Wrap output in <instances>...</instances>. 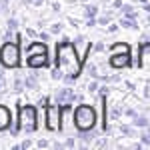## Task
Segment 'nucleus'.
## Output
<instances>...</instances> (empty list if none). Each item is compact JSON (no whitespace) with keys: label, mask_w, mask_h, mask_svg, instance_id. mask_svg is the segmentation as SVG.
<instances>
[{"label":"nucleus","mask_w":150,"mask_h":150,"mask_svg":"<svg viewBox=\"0 0 150 150\" xmlns=\"http://www.w3.org/2000/svg\"><path fill=\"white\" fill-rule=\"evenodd\" d=\"M54 64H58L60 68L64 70V72H68V74L80 76L82 60L78 56V52H76L74 42H70L68 38H64L62 42H58L56 44V62Z\"/></svg>","instance_id":"f257e3e1"},{"label":"nucleus","mask_w":150,"mask_h":150,"mask_svg":"<svg viewBox=\"0 0 150 150\" xmlns=\"http://www.w3.org/2000/svg\"><path fill=\"white\" fill-rule=\"evenodd\" d=\"M36 128H38V110H36V106L20 102L18 104V122H16V126H10V134L16 136L20 130L30 134Z\"/></svg>","instance_id":"f03ea898"},{"label":"nucleus","mask_w":150,"mask_h":150,"mask_svg":"<svg viewBox=\"0 0 150 150\" xmlns=\"http://www.w3.org/2000/svg\"><path fill=\"white\" fill-rule=\"evenodd\" d=\"M96 110L90 104H78L74 108V122H76V130H92L96 126Z\"/></svg>","instance_id":"7ed1b4c3"},{"label":"nucleus","mask_w":150,"mask_h":150,"mask_svg":"<svg viewBox=\"0 0 150 150\" xmlns=\"http://www.w3.org/2000/svg\"><path fill=\"white\" fill-rule=\"evenodd\" d=\"M0 64L4 68H18L20 66V44L16 40H6L0 48Z\"/></svg>","instance_id":"20e7f679"},{"label":"nucleus","mask_w":150,"mask_h":150,"mask_svg":"<svg viewBox=\"0 0 150 150\" xmlns=\"http://www.w3.org/2000/svg\"><path fill=\"white\" fill-rule=\"evenodd\" d=\"M44 110H46V128L48 130H60V124H62V106L60 104H48Z\"/></svg>","instance_id":"39448f33"},{"label":"nucleus","mask_w":150,"mask_h":150,"mask_svg":"<svg viewBox=\"0 0 150 150\" xmlns=\"http://www.w3.org/2000/svg\"><path fill=\"white\" fill-rule=\"evenodd\" d=\"M108 64L110 68H128L132 66V58H130V52H112V56L108 58Z\"/></svg>","instance_id":"423d86ee"},{"label":"nucleus","mask_w":150,"mask_h":150,"mask_svg":"<svg viewBox=\"0 0 150 150\" xmlns=\"http://www.w3.org/2000/svg\"><path fill=\"white\" fill-rule=\"evenodd\" d=\"M76 128V122H74V110L70 104H64L62 106V124H60V130L62 132H70V128Z\"/></svg>","instance_id":"0eeeda50"},{"label":"nucleus","mask_w":150,"mask_h":150,"mask_svg":"<svg viewBox=\"0 0 150 150\" xmlns=\"http://www.w3.org/2000/svg\"><path fill=\"white\" fill-rule=\"evenodd\" d=\"M138 68L150 70V42H142L138 48V60H136Z\"/></svg>","instance_id":"6e6552de"},{"label":"nucleus","mask_w":150,"mask_h":150,"mask_svg":"<svg viewBox=\"0 0 150 150\" xmlns=\"http://www.w3.org/2000/svg\"><path fill=\"white\" fill-rule=\"evenodd\" d=\"M54 100H56V104L64 106V104H72L74 100H78V94H74L72 88H60L54 96Z\"/></svg>","instance_id":"1a4fd4ad"},{"label":"nucleus","mask_w":150,"mask_h":150,"mask_svg":"<svg viewBox=\"0 0 150 150\" xmlns=\"http://www.w3.org/2000/svg\"><path fill=\"white\" fill-rule=\"evenodd\" d=\"M26 64L28 68H46L48 66V52H42V54H32V56H26Z\"/></svg>","instance_id":"9d476101"},{"label":"nucleus","mask_w":150,"mask_h":150,"mask_svg":"<svg viewBox=\"0 0 150 150\" xmlns=\"http://www.w3.org/2000/svg\"><path fill=\"white\" fill-rule=\"evenodd\" d=\"M72 42H74V46H76V52H78L80 60L86 62V60H88V52H90V48H92V42H90V40L86 42V38H82V36H78V38L72 40Z\"/></svg>","instance_id":"9b49d317"},{"label":"nucleus","mask_w":150,"mask_h":150,"mask_svg":"<svg viewBox=\"0 0 150 150\" xmlns=\"http://www.w3.org/2000/svg\"><path fill=\"white\" fill-rule=\"evenodd\" d=\"M12 126V112L8 106H4V104H0V132H4V130H10Z\"/></svg>","instance_id":"f8f14e48"},{"label":"nucleus","mask_w":150,"mask_h":150,"mask_svg":"<svg viewBox=\"0 0 150 150\" xmlns=\"http://www.w3.org/2000/svg\"><path fill=\"white\" fill-rule=\"evenodd\" d=\"M42 52H48L46 42H44V40H40V42H30V44L26 46V50H24V54H26V56H32V54H42Z\"/></svg>","instance_id":"ddd939ff"},{"label":"nucleus","mask_w":150,"mask_h":150,"mask_svg":"<svg viewBox=\"0 0 150 150\" xmlns=\"http://www.w3.org/2000/svg\"><path fill=\"white\" fill-rule=\"evenodd\" d=\"M132 124H134L136 128H142V130H144V128L150 126V116H142V114H140V116H134Z\"/></svg>","instance_id":"4468645a"},{"label":"nucleus","mask_w":150,"mask_h":150,"mask_svg":"<svg viewBox=\"0 0 150 150\" xmlns=\"http://www.w3.org/2000/svg\"><path fill=\"white\" fill-rule=\"evenodd\" d=\"M110 52H130V44L128 42H114L110 46Z\"/></svg>","instance_id":"2eb2a0df"},{"label":"nucleus","mask_w":150,"mask_h":150,"mask_svg":"<svg viewBox=\"0 0 150 150\" xmlns=\"http://www.w3.org/2000/svg\"><path fill=\"white\" fill-rule=\"evenodd\" d=\"M120 26H124V28H130V30H136V28H138V24H136V18H128V16L120 18Z\"/></svg>","instance_id":"dca6fc26"},{"label":"nucleus","mask_w":150,"mask_h":150,"mask_svg":"<svg viewBox=\"0 0 150 150\" xmlns=\"http://www.w3.org/2000/svg\"><path fill=\"white\" fill-rule=\"evenodd\" d=\"M24 86H26V88H30V90L38 88V76H36V74H30V76H26V78H24Z\"/></svg>","instance_id":"f3484780"},{"label":"nucleus","mask_w":150,"mask_h":150,"mask_svg":"<svg viewBox=\"0 0 150 150\" xmlns=\"http://www.w3.org/2000/svg\"><path fill=\"white\" fill-rule=\"evenodd\" d=\"M120 114H124V110L120 108V104H110V120H118Z\"/></svg>","instance_id":"a211bd4d"},{"label":"nucleus","mask_w":150,"mask_h":150,"mask_svg":"<svg viewBox=\"0 0 150 150\" xmlns=\"http://www.w3.org/2000/svg\"><path fill=\"white\" fill-rule=\"evenodd\" d=\"M120 12H122L124 16H128V18H138V16H136V10H134V6H132V4H122Z\"/></svg>","instance_id":"6ab92c4d"},{"label":"nucleus","mask_w":150,"mask_h":150,"mask_svg":"<svg viewBox=\"0 0 150 150\" xmlns=\"http://www.w3.org/2000/svg\"><path fill=\"white\" fill-rule=\"evenodd\" d=\"M64 74H66V72L60 68L58 64H54V68H52V72H50V78H52V80H62V78H64Z\"/></svg>","instance_id":"aec40b11"},{"label":"nucleus","mask_w":150,"mask_h":150,"mask_svg":"<svg viewBox=\"0 0 150 150\" xmlns=\"http://www.w3.org/2000/svg\"><path fill=\"white\" fill-rule=\"evenodd\" d=\"M84 14H86V18H92L98 14V6L96 4H88V6H84Z\"/></svg>","instance_id":"412c9836"},{"label":"nucleus","mask_w":150,"mask_h":150,"mask_svg":"<svg viewBox=\"0 0 150 150\" xmlns=\"http://www.w3.org/2000/svg\"><path fill=\"white\" fill-rule=\"evenodd\" d=\"M140 142H142L144 146H150V126L144 128V132L140 134Z\"/></svg>","instance_id":"4be33fe9"},{"label":"nucleus","mask_w":150,"mask_h":150,"mask_svg":"<svg viewBox=\"0 0 150 150\" xmlns=\"http://www.w3.org/2000/svg\"><path fill=\"white\" fill-rule=\"evenodd\" d=\"M134 128L136 126H126V124H122V126H120V132H122L124 136H134V134H136Z\"/></svg>","instance_id":"5701e85b"},{"label":"nucleus","mask_w":150,"mask_h":150,"mask_svg":"<svg viewBox=\"0 0 150 150\" xmlns=\"http://www.w3.org/2000/svg\"><path fill=\"white\" fill-rule=\"evenodd\" d=\"M24 88H26V86H24V80L20 76H16V78H14V90H16V92H22Z\"/></svg>","instance_id":"b1692460"},{"label":"nucleus","mask_w":150,"mask_h":150,"mask_svg":"<svg viewBox=\"0 0 150 150\" xmlns=\"http://www.w3.org/2000/svg\"><path fill=\"white\" fill-rule=\"evenodd\" d=\"M86 90H88V92H96V90H100V86H98V80H96V78H94V82H90V84H86Z\"/></svg>","instance_id":"393cba45"},{"label":"nucleus","mask_w":150,"mask_h":150,"mask_svg":"<svg viewBox=\"0 0 150 150\" xmlns=\"http://www.w3.org/2000/svg\"><path fill=\"white\" fill-rule=\"evenodd\" d=\"M6 28L16 30V28H18V20H16V18H8V20H6Z\"/></svg>","instance_id":"a878e982"},{"label":"nucleus","mask_w":150,"mask_h":150,"mask_svg":"<svg viewBox=\"0 0 150 150\" xmlns=\"http://www.w3.org/2000/svg\"><path fill=\"white\" fill-rule=\"evenodd\" d=\"M62 30V22H54V24H50V32L52 34H58Z\"/></svg>","instance_id":"bb28decb"},{"label":"nucleus","mask_w":150,"mask_h":150,"mask_svg":"<svg viewBox=\"0 0 150 150\" xmlns=\"http://www.w3.org/2000/svg\"><path fill=\"white\" fill-rule=\"evenodd\" d=\"M76 78H78V76H76V74H68V72H66V74H64V78H62V80H64V82H66V84H68V86H70V84H72V82L76 80Z\"/></svg>","instance_id":"cd10ccee"},{"label":"nucleus","mask_w":150,"mask_h":150,"mask_svg":"<svg viewBox=\"0 0 150 150\" xmlns=\"http://www.w3.org/2000/svg\"><path fill=\"white\" fill-rule=\"evenodd\" d=\"M124 114H126V116H130V118H134V116H138V114H136V110H134V108H126V110H124Z\"/></svg>","instance_id":"c85d7f7f"},{"label":"nucleus","mask_w":150,"mask_h":150,"mask_svg":"<svg viewBox=\"0 0 150 150\" xmlns=\"http://www.w3.org/2000/svg\"><path fill=\"white\" fill-rule=\"evenodd\" d=\"M96 24H98V20H96V18H86V26H90V28H92V26H96Z\"/></svg>","instance_id":"c756f323"},{"label":"nucleus","mask_w":150,"mask_h":150,"mask_svg":"<svg viewBox=\"0 0 150 150\" xmlns=\"http://www.w3.org/2000/svg\"><path fill=\"white\" fill-rule=\"evenodd\" d=\"M110 94V88L108 86H100V96H108Z\"/></svg>","instance_id":"7c9ffc66"},{"label":"nucleus","mask_w":150,"mask_h":150,"mask_svg":"<svg viewBox=\"0 0 150 150\" xmlns=\"http://www.w3.org/2000/svg\"><path fill=\"white\" fill-rule=\"evenodd\" d=\"M94 48H96V52H104V50H106V44H104V42H98Z\"/></svg>","instance_id":"2f4dec72"},{"label":"nucleus","mask_w":150,"mask_h":150,"mask_svg":"<svg viewBox=\"0 0 150 150\" xmlns=\"http://www.w3.org/2000/svg\"><path fill=\"white\" fill-rule=\"evenodd\" d=\"M74 144H76V142H74V138H68L66 142H64V146H66V148H74Z\"/></svg>","instance_id":"473e14b6"},{"label":"nucleus","mask_w":150,"mask_h":150,"mask_svg":"<svg viewBox=\"0 0 150 150\" xmlns=\"http://www.w3.org/2000/svg\"><path fill=\"white\" fill-rule=\"evenodd\" d=\"M12 36H14V34H12V30H10V28H6V32H4V40H12Z\"/></svg>","instance_id":"72a5a7b5"},{"label":"nucleus","mask_w":150,"mask_h":150,"mask_svg":"<svg viewBox=\"0 0 150 150\" xmlns=\"http://www.w3.org/2000/svg\"><path fill=\"white\" fill-rule=\"evenodd\" d=\"M38 38L46 42V40H50V34H48V32H40V34H38Z\"/></svg>","instance_id":"f704fd0d"},{"label":"nucleus","mask_w":150,"mask_h":150,"mask_svg":"<svg viewBox=\"0 0 150 150\" xmlns=\"http://www.w3.org/2000/svg\"><path fill=\"white\" fill-rule=\"evenodd\" d=\"M36 146H38V148H46V146H48V140H38V142H36Z\"/></svg>","instance_id":"c9c22d12"},{"label":"nucleus","mask_w":150,"mask_h":150,"mask_svg":"<svg viewBox=\"0 0 150 150\" xmlns=\"http://www.w3.org/2000/svg\"><path fill=\"white\" fill-rule=\"evenodd\" d=\"M0 6H2L4 12H8V0H0Z\"/></svg>","instance_id":"e433bc0d"},{"label":"nucleus","mask_w":150,"mask_h":150,"mask_svg":"<svg viewBox=\"0 0 150 150\" xmlns=\"http://www.w3.org/2000/svg\"><path fill=\"white\" fill-rule=\"evenodd\" d=\"M116 30H118V24H110L108 26V32H116Z\"/></svg>","instance_id":"4c0bfd02"},{"label":"nucleus","mask_w":150,"mask_h":150,"mask_svg":"<svg viewBox=\"0 0 150 150\" xmlns=\"http://www.w3.org/2000/svg\"><path fill=\"white\" fill-rule=\"evenodd\" d=\"M52 10H54V12H60V2H54V4H52Z\"/></svg>","instance_id":"58836bf2"},{"label":"nucleus","mask_w":150,"mask_h":150,"mask_svg":"<svg viewBox=\"0 0 150 150\" xmlns=\"http://www.w3.org/2000/svg\"><path fill=\"white\" fill-rule=\"evenodd\" d=\"M20 146H22V148H28V146H32V142H30V140H24Z\"/></svg>","instance_id":"ea45409f"},{"label":"nucleus","mask_w":150,"mask_h":150,"mask_svg":"<svg viewBox=\"0 0 150 150\" xmlns=\"http://www.w3.org/2000/svg\"><path fill=\"white\" fill-rule=\"evenodd\" d=\"M112 6H114V8H118V10H120V8H122V2H120V0H114V4H112Z\"/></svg>","instance_id":"a19ab883"},{"label":"nucleus","mask_w":150,"mask_h":150,"mask_svg":"<svg viewBox=\"0 0 150 150\" xmlns=\"http://www.w3.org/2000/svg\"><path fill=\"white\" fill-rule=\"evenodd\" d=\"M144 10H146V12H150V4H144Z\"/></svg>","instance_id":"79ce46f5"},{"label":"nucleus","mask_w":150,"mask_h":150,"mask_svg":"<svg viewBox=\"0 0 150 150\" xmlns=\"http://www.w3.org/2000/svg\"><path fill=\"white\" fill-rule=\"evenodd\" d=\"M2 78H4V70H0V80H2Z\"/></svg>","instance_id":"37998d69"},{"label":"nucleus","mask_w":150,"mask_h":150,"mask_svg":"<svg viewBox=\"0 0 150 150\" xmlns=\"http://www.w3.org/2000/svg\"><path fill=\"white\" fill-rule=\"evenodd\" d=\"M2 90H4V84H2V80H0V92H2Z\"/></svg>","instance_id":"c03bdc74"},{"label":"nucleus","mask_w":150,"mask_h":150,"mask_svg":"<svg viewBox=\"0 0 150 150\" xmlns=\"http://www.w3.org/2000/svg\"><path fill=\"white\" fill-rule=\"evenodd\" d=\"M146 24H150V12H148V18H146Z\"/></svg>","instance_id":"a18cd8bd"}]
</instances>
